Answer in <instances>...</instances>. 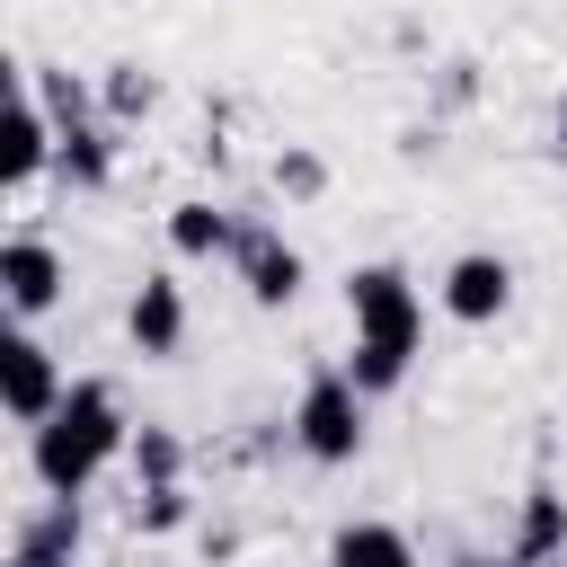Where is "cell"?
I'll list each match as a JSON object with an SVG mask.
<instances>
[{"instance_id": "obj_18", "label": "cell", "mask_w": 567, "mask_h": 567, "mask_svg": "<svg viewBox=\"0 0 567 567\" xmlns=\"http://www.w3.org/2000/svg\"><path fill=\"white\" fill-rule=\"evenodd\" d=\"M266 177H275L284 204H319V195H328V151H319V142H284V151L266 159Z\"/></svg>"}, {"instance_id": "obj_8", "label": "cell", "mask_w": 567, "mask_h": 567, "mask_svg": "<svg viewBox=\"0 0 567 567\" xmlns=\"http://www.w3.org/2000/svg\"><path fill=\"white\" fill-rule=\"evenodd\" d=\"M496 558H505V567H567V487L532 478L523 505H514V523H505V549H496Z\"/></svg>"}, {"instance_id": "obj_4", "label": "cell", "mask_w": 567, "mask_h": 567, "mask_svg": "<svg viewBox=\"0 0 567 567\" xmlns=\"http://www.w3.org/2000/svg\"><path fill=\"white\" fill-rule=\"evenodd\" d=\"M230 275H239V292L257 301V310H292L301 301V284H310V257L284 239V221H266V213H248V230H239V257H230Z\"/></svg>"}, {"instance_id": "obj_17", "label": "cell", "mask_w": 567, "mask_h": 567, "mask_svg": "<svg viewBox=\"0 0 567 567\" xmlns=\"http://www.w3.org/2000/svg\"><path fill=\"white\" fill-rule=\"evenodd\" d=\"M124 470H133V487H177L186 478V434L177 425H133V452H124Z\"/></svg>"}, {"instance_id": "obj_19", "label": "cell", "mask_w": 567, "mask_h": 567, "mask_svg": "<svg viewBox=\"0 0 567 567\" xmlns=\"http://www.w3.org/2000/svg\"><path fill=\"white\" fill-rule=\"evenodd\" d=\"M124 523H133L142 540H168V532H186V523H195V496H186V478H177V487H133Z\"/></svg>"}, {"instance_id": "obj_12", "label": "cell", "mask_w": 567, "mask_h": 567, "mask_svg": "<svg viewBox=\"0 0 567 567\" xmlns=\"http://www.w3.org/2000/svg\"><path fill=\"white\" fill-rule=\"evenodd\" d=\"M416 97H425V115L434 124H461V115H478L487 106V62L478 53H425V71H416Z\"/></svg>"}, {"instance_id": "obj_20", "label": "cell", "mask_w": 567, "mask_h": 567, "mask_svg": "<svg viewBox=\"0 0 567 567\" xmlns=\"http://www.w3.org/2000/svg\"><path fill=\"white\" fill-rule=\"evenodd\" d=\"M434 151H443V124H434V115L399 124V159H434Z\"/></svg>"}, {"instance_id": "obj_6", "label": "cell", "mask_w": 567, "mask_h": 567, "mask_svg": "<svg viewBox=\"0 0 567 567\" xmlns=\"http://www.w3.org/2000/svg\"><path fill=\"white\" fill-rule=\"evenodd\" d=\"M434 301H443V319H461V328L505 319V310H514V257H505V248H461V257L443 266Z\"/></svg>"}, {"instance_id": "obj_13", "label": "cell", "mask_w": 567, "mask_h": 567, "mask_svg": "<svg viewBox=\"0 0 567 567\" xmlns=\"http://www.w3.org/2000/svg\"><path fill=\"white\" fill-rule=\"evenodd\" d=\"M115 159H124V142H115L106 115H97V124H71V133L53 142V177H62L71 195H106V186H115Z\"/></svg>"}, {"instance_id": "obj_16", "label": "cell", "mask_w": 567, "mask_h": 567, "mask_svg": "<svg viewBox=\"0 0 567 567\" xmlns=\"http://www.w3.org/2000/svg\"><path fill=\"white\" fill-rule=\"evenodd\" d=\"M53 142H62V124L18 89V106H9V186L27 195L35 177H53Z\"/></svg>"}, {"instance_id": "obj_23", "label": "cell", "mask_w": 567, "mask_h": 567, "mask_svg": "<svg viewBox=\"0 0 567 567\" xmlns=\"http://www.w3.org/2000/svg\"><path fill=\"white\" fill-rule=\"evenodd\" d=\"M549 159L567 168V89H558V106H549Z\"/></svg>"}, {"instance_id": "obj_22", "label": "cell", "mask_w": 567, "mask_h": 567, "mask_svg": "<svg viewBox=\"0 0 567 567\" xmlns=\"http://www.w3.org/2000/svg\"><path fill=\"white\" fill-rule=\"evenodd\" d=\"M443 567H505V558H496V549H478V540H452V549H443Z\"/></svg>"}, {"instance_id": "obj_24", "label": "cell", "mask_w": 567, "mask_h": 567, "mask_svg": "<svg viewBox=\"0 0 567 567\" xmlns=\"http://www.w3.org/2000/svg\"><path fill=\"white\" fill-rule=\"evenodd\" d=\"M9 567H80V558H44V549H9Z\"/></svg>"}, {"instance_id": "obj_11", "label": "cell", "mask_w": 567, "mask_h": 567, "mask_svg": "<svg viewBox=\"0 0 567 567\" xmlns=\"http://www.w3.org/2000/svg\"><path fill=\"white\" fill-rule=\"evenodd\" d=\"M328 567H425V549H416V532L390 523V514H346V523L328 532Z\"/></svg>"}, {"instance_id": "obj_7", "label": "cell", "mask_w": 567, "mask_h": 567, "mask_svg": "<svg viewBox=\"0 0 567 567\" xmlns=\"http://www.w3.org/2000/svg\"><path fill=\"white\" fill-rule=\"evenodd\" d=\"M62 390H71V372H62V354L35 337V328H18L9 346H0V399H9V416L35 434L53 408H62Z\"/></svg>"}, {"instance_id": "obj_15", "label": "cell", "mask_w": 567, "mask_h": 567, "mask_svg": "<svg viewBox=\"0 0 567 567\" xmlns=\"http://www.w3.org/2000/svg\"><path fill=\"white\" fill-rule=\"evenodd\" d=\"M159 97H168V89H159V71H151V62H133V53H115V62L97 71V106H106V124H115V133H124V124H151V115H159Z\"/></svg>"}, {"instance_id": "obj_9", "label": "cell", "mask_w": 567, "mask_h": 567, "mask_svg": "<svg viewBox=\"0 0 567 567\" xmlns=\"http://www.w3.org/2000/svg\"><path fill=\"white\" fill-rule=\"evenodd\" d=\"M124 346L151 354V363L186 346V284H177L168 266H151V275L133 284V301H124Z\"/></svg>"}, {"instance_id": "obj_14", "label": "cell", "mask_w": 567, "mask_h": 567, "mask_svg": "<svg viewBox=\"0 0 567 567\" xmlns=\"http://www.w3.org/2000/svg\"><path fill=\"white\" fill-rule=\"evenodd\" d=\"M80 540H89V505H80V496H35V505H18V523H9V549L80 558Z\"/></svg>"}, {"instance_id": "obj_1", "label": "cell", "mask_w": 567, "mask_h": 567, "mask_svg": "<svg viewBox=\"0 0 567 567\" xmlns=\"http://www.w3.org/2000/svg\"><path fill=\"white\" fill-rule=\"evenodd\" d=\"M346 372H354V390L363 399H390V390H408V372H416V354H425V301H416V275L399 266V257H363V266H346Z\"/></svg>"}, {"instance_id": "obj_3", "label": "cell", "mask_w": 567, "mask_h": 567, "mask_svg": "<svg viewBox=\"0 0 567 567\" xmlns=\"http://www.w3.org/2000/svg\"><path fill=\"white\" fill-rule=\"evenodd\" d=\"M284 443L319 470H346L363 443H372V399L354 390L346 363H319L301 390H292V416H284Z\"/></svg>"}, {"instance_id": "obj_5", "label": "cell", "mask_w": 567, "mask_h": 567, "mask_svg": "<svg viewBox=\"0 0 567 567\" xmlns=\"http://www.w3.org/2000/svg\"><path fill=\"white\" fill-rule=\"evenodd\" d=\"M62 292H71V257L44 230H9V248H0V301H9V319L35 328L44 310H62Z\"/></svg>"}, {"instance_id": "obj_2", "label": "cell", "mask_w": 567, "mask_h": 567, "mask_svg": "<svg viewBox=\"0 0 567 567\" xmlns=\"http://www.w3.org/2000/svg\"><path fill=\"white\" fill-rule=\"evenodd\" d=\"M124 452H133V416H124V390L106 372H71L62 408L27 434V470H35L44 496H89L97 470L124 461Z\"/></svg>"}, {"instance_id": "obj_21", "label": "cell", "mask_w": 567, "mask_h": 567, "mask_svg": "<svg viewBox=\"0 0 567 567\" xmlns=\"http://www.w3.org/2000/svg\"><path fill=\"white\" fill-rule=\"evenodd\" d=\"M390 53H425V18H390Z\"/></svg>"}, {"instance_id": "obj_10", "label": "cell", "mask_w": 567, "mask_h": 567, "mask_svg": "<svg viewBox=\"0 0 567 567\" xmlns=\"http://www.w3.org/2000/svg\"><path fill=\"white\" fill-rule=\"evenodd\" d=\"M239 230H248V213L221 204V195H186V204H168V248H177L186 266L239 257Z\"/></svg>"}]
</instances>
